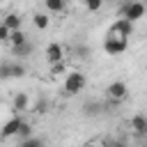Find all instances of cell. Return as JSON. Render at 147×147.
Here are the masks:
<instances>
[{
  "label": "cell",
  "instance_id": "obj_2",
  "mask_svg": "<svg viewBox=\"0 0 147 147\" xmlns=\"http://www.w3.org/2000/svg\"><path fill=\"white\" fill-rule=\"evenodd\" d=\"M23 124H25V119L21 117V115H14V117H9L2 126H0V140H9V138H14V136H18V131L23 129Z\"/></svg>",
  "mask_w": 147,
  "mask_h": 147
},
{
  "label": "cell",
  "instance_id": "obj_4",
  "mask_svg": "<svg viewBox=\"0 0 147 147\" xmlns=\"http://www.w3.org/2000/svg\"><path fill=\"white\" fill-rule=\"evenodd\" d=\"M126 48H129V39L117 37V34H108L106 41H103V51H106L108 55H122Z\"/></svg>",
  "mask_w": 147,
  "mask_h": 147
},
{
  "label": "cell",
  "instance_id": "obj_15",
  "mask_svg": "<svg viewBox=\"0 0 147 147\" xmlns=\"http://www.w3.org/2000/svg\"><path fill=\"white\" fill-rule=\"evenodd\" d=\"M23 41H28V34L18 28V30H11V34H9V44L11 46H18V44H23Z\"/></svg>",
  "mask_w": 147,
  "mask_h": 147
},
{
  "label": "cell",
  "instance_id": "obj_19",
  "mask_svg": "<svg viewBox=\"0 0 147 147\" xmlns=\"http://www.w3.org/2000/svg\"><path fill=\"white\" fill-rule=\"evenodd\" d=\"M11 78V62H2L0 64V80Z\"/></svg>",
  "mask_w": 147,
  "mask_h": 147
},
{
  "label": "cell",
  "instance_id": "obj_5",
  "mask_svg": "<svg viewBox=\"0 0 147 147\" xmlns=\"http://www.w3.org/2000/svg\"><path fill=\"white\" fill-rule=\"evenodd\" d=\"M106 94H108L110 101L119 103V101H124V99L129 96V85H126L124 80H113V83L106 87Z\"/></svg>",
  "mask_w": 147,
  "mask_h": 147
},
{
  "label": "cell",
  "instance_id": "obj_22",
  "mask_svg": "<svg viewBox=\"0 0 147 147\" xmlns=\"http://www.w3.org/2000/svg\"><path fill=\"white\" fill-rule=\"evenodd\" d=\"M142 136H145V140H147V129H145V133H142Z\"/></svg>",
  "mask_w": 147,
  "mask_h": 147
},
{
  "label": "cell",
  "instance_id": "obj_11",
  "mask_svg": "<svg viewBox=\"0 0 147 147\" xmlns=\"http://www.w3.org/2000/svg\"><path fill=\"white\" fill-rule=\"evenodd\" d=\"M2 23L9 28V30H18L21 25H23V18H21V14H16V11H11V14H7L5 18H2Z\"/></svg>",
  "mask_w": 147,
  "mask_h": 147
},
{
  "label": "cell",
  "instance_id": "obj_16",
  "mask_svg": "<svg viewBox=\"0 0 147 147\" xmlns=\"http://www.w3.org/2000/svg\"><path fill=\"white\" fill-rule=\"evenodd\" d=\"M74 55L80 57V60H87V57L92 55V51H90V46H85V44H76V46H74Z\"/></svg>",
  "mask_w": 147,
  "mask_h": 147
},
{
  "label": "cell",
  "instance_id": "obj_18",
  "mask_svg": "<svg viewBox=\"0 0 147 147\" xmlns=\"http://www.w3.org/2000/svg\"><path fill=\"white\" fill-rule=\"evenodd\" d=\"M103 2H106V0H85V9L92 11V14H96V11L103 7Z\"/></svg>",
  "mask_w": 147,
  "mask_h": 147
},
{
  "label": "cell",
  "instance_id": "obj_12",
  "mask_svg": "<svg viewBox=\"0 0 147 147\" xmlns=\"http://www.w3.org/2000/svg\"><path fill=\"white\" fill-rule=\"evenodd\" d=\"M32 23H34V28H37V30H48V25H51V18H48V14H44V11H37V14L32 16Z\"/></svg>",
  "mask_w": 147,
  "mask_h": 147
},
{
  "label": "cell",
  "instance_id": "obj_1",
  "mask_svg": "<svg viewBox=\"0 0 147 147\" xmlns=\"http://www.w3.org/2000/svg\"><path fill=\"white\" fill-rule=\"evenodd\" d=\"M85 85H87L85 74H80V71H71V74H67V78H64L62 94H64V96H76L78 92H83Z\"/></svg>",
  "mask_w": 147,
  "mask_h": 147
},
{
  "label": "cell",
  "instance_id": "obj_14",
  "mask_svg": "<svg viewBox=\"0 0 147 147\" xmlns=\"http://www.w3.org/2000/svg\"><path fill=\"white\" fill-rule=\"evenodd\" d=\"M48 110H51V101L46 96H39L34 101V106H32V113H37V115H46Z\"/></svg>",
  "mask_w": 147,
  "mask_h": 147
},
{
  "label": "cell",
  "instance_id": "obj_9",
  "mask_svg": "<svg viewBox=\"0 0 147 147\" xmlns=\"http://www.w3.org/2000/svg\"><path fill=\"white\" fill-rule=\"evenodd\" d=\"M129 126L133 129V133L142 136V133H145V129H147V117H145V115H133V117H131V122H129Z\"/></svg>",
  "mask_w": 147,
  "mask_h": 147
},
{
  "label": "cell",
  "instance_id": "obj_10",
  "mask_svg": "<svg viewBox=\"0 0 147 147\" xmlns=\"http://www.w3.org/2000/svg\"><path fill=\"white\" fill-rule=\"evenodd\" d=\"M32 51H34V44H32V41H23V44L14 46V55H16L18 60H25V57H28Z\"/></svg>",
  "mask_w": 147,
  "mask_h": 147
},
{
  "label": "cell",
  "instance_id": "obj_8",
  "mask_svg": "<svg viewBox=\"0 0 147 147\" xmlns=\"http://www.w3.org/2000/svg\"><path fill=\"white\" fill-rule=\"evenodd\" d=\"M11 108L18 110V113L28 110V108H30V96H28V92H16V94H14V101H11Z\"/></svg>",
  "mask_w": 147,
  "mask_h": 147
},
{
  "label": "cell",
  "instance_id": "obj_3",
  "mask_svg": "<svg viewBox=\"0 0 147 147\" xmlns=\"http://www.w3.org/2000/svg\"><path fill=\"white\" fill-rule=\"evenodd\" d=\"M119 14L124 16V18H129V21H140L142 16H145V5L140 2V0H129V2H124L122 5V9H119Z\"/></svg>",
  "mask_w": 147,
  "mask_h": 147
},
{
  "label": "cell",
  "instance_id": "obj_17",
  "mask_svg": "<svg viewBox=\"0 0 147 147\" xmlns=\"http://www.w3.org/2000/svg\"><path fill=\"white\" fill-rule=\"evenodd\" d=\"M25 74H28V69L23 62H11V78H23Z\"/></svg>",
  "mask_w": 147,
  "mask_h": 147
},
{
  "label": "cell",
  "instance_id": "obj_20",
  "mask_svg": "<svg viewBox=\"0 0 147 147\" xmlns=\"http://www.w3.org/2000/svg\"><path fill=\"white\" fill-rule=\"evenodd\" d=\"M9 34H11V30L5 23H0V41H9Z\"/></svg>",
  "mask_w": 147,
  "mask_h": 147
},
{
  "label": "cell",
  "instance_id": "obj_6",
  "mask_svg": "<svg viewBox=\"0 0 147 147\" xmlns=\"http://www.w3.org/2000/svg\"><path fill=\"white\" fill-rule=\"evenodd\" d=\"M108 34H117V37H124V39H129L131 34H133V21H129V18H117L113 25H110V30H108Z\"/></svg>",
  "mask_w": 147,
  "mask_h": 147
},
{
  "label": "cell",
  "instance_id": "obj_13",
  "mask_svg": "<svg viewBox=\"0 0 147 147\" xmlns=\"http://www.w3.org/2000/svg\"><path fill=\"white\" fill-rule=\"evenodd\" d=\"M44 5L51 14H62L67 9V0H44Z\"/></svg>",
  "mask_w": 147,
  "mask_h": 147
},
{
  "label": "cell",
  "instance_id": "obj_21",
  "mask_svg": "<svg viewBox=\"0 0 147 147\" xmlns=\"http://www.w3.org/2000/svg\"><path fill=\"white\" fill-rule=\"evenodd\" d=\"M60 71H64V60H62V62L51 64V74H53V76H55V74H60Z\"/></svg>",
  "mask_w": 147,
  "mask_h": 147
},
{
  "label": "cell",
  "instance_id": "obj_7",
  "mask_svg": "<svg viewBox=\"0 0 147 147\" xmlns=\"http://www.w3.org/2000/svg\"><path fill=\"white\" fill-rule=\"evenodd\" d=\"M44 57H46V62H48V64L62 62V60H64V46H62V44H57V41H51V44L46 46V51H44Z\"/></svg>",
  "mask_w": 147,
  "mask_h": 147
}]
</instances>
